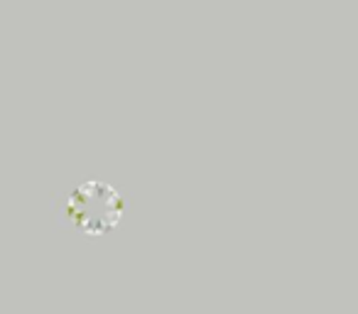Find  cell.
Instances as JSON below:
<instances>
[{
	"label": "cell",
	"mask_w": 358,
	"mask_h": 314,
	"mask_svg": "<svg viewBox=\"0 0 358 314\" xmlns=\"http://www.w3.org/2000/svg\"><path fill=\"white\" fill-rule=\"evenodd\" d=\"M57 216L76 234L99 238L120 226L125 216V194L106 180H84L59 197Z\"/></svg>",
	"instance_id": "1"
}]
</instances>
